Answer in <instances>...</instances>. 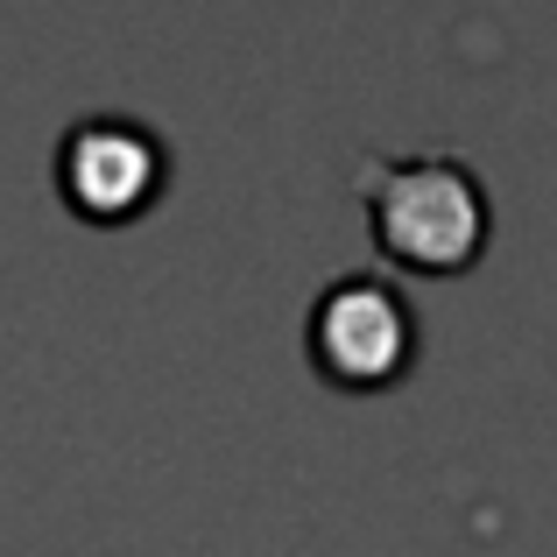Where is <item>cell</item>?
<instances>
[{
  "label": "cell",
  "instance_id": "cell-2",
  "mask_svg": "<svg viewBox=\"0 0 557 557\" xmlns=\"http://www.w3.org/2000/svg\"><path fill=\"white\" fill-rule=\"evenodd\" d=\"M409 346H417V318L381 275H346L311 311V360L346 388L395 381L409 368Z\"/></svg>",
  "mask_w": 557,
  "mask_h": 557
},
{
  "label": "cell",
  "instance_id": "cell-3",
  "mask_svg": "<svg viewBox=\"0 0 557 557\" xmlns=\"http://www.w3.org/2000/svg\"><path fill=\"white\" fill-rule=\"evenodd\" d=\"M57 170H64V198L92 219H127L156 198L163 184V141L149 127L121 121V113H92L64 135L57 149Z\"/></svg>",
  "mask_w": 557,
  "mask_h": 557
},
{
  "label": "cell",
  "instance_id": "cell-1",
  "mask_svg": "<svg viewBox=\"0 0 557 557\" xmlns=\"http://www.w3.org/2000/svg\"><path fill=\"white\" fill-rule=\"evenodd\" d=\"M368 219L381 255H395L403 269L445 275L487 247V190L473 184V170L451 156H395V163H368Z\"/></svg>",
  "mask_w": 557,
  "mask_h": 557
}]
</instances>
